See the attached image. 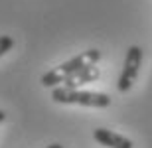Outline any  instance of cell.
I'll return each mask as SVG.
<instances>
[{
	"label": "cell",
	"instance_id": "4",
	"mask_svg": "<svg viewBox=\"0 0 152 148\" xmlns=\"http://www.w3.org/2000/svg\"><path fill=\"white\" fill-rule=\"evenodd\" d=\"M93 138L101 146L107 148H132V140L123 134H117V132L109 131V128H95L93 131Z\"/></svg>",
	"mask_w": 152,
	"mask_h": 148
},
{
	"label": "cell",
	"instance_id": "7",
	"mask_svg": "<svg viewBox=\"0 0 152 148\" xmlns=\"http://www.w3.org/2000/svg\"><path fill=\"white\" fill-rule=\"evenodd\" d=\"M4 120H6V113L0 109V122H4Z\"/></svg>",
	"mask_w": 152,
	"mask_h": 148
},
{
	"label": "cell",
	"instance_id": "8",
	"mask_svg": "<svg viewBox=\"0 0 152 148\" xmlns=\"http://www.w3.org/2000/svg\"><path fill=\"white\" fill-rule=\"evenodd\" d=\"M45 148H63L61 144H57V142H53V144H50V146H45Z\"/></svg>",
	"mask_w": 152,
	"mask_h": 148
},
{
	"label": "cell",
	"instance_id": "1",
	"mask_svg": "<svg viewBox=\"0 0 152 148\" xmlns=\"http://www.w3.org/2000/svg\"><path fill=\"white\" fill-rule=\"evenodd\" d=\"M99 59H101V51L95 50V47H91V50H87V51H81L79 55L71 57L69 61L59 63L57 67H53V69H50L48 73H44L42 79H39V83H42L44 87L56 89L59 83H63L65 79H69L71 75L79 73L81 69L91 67V65H97Z\"/></svg>",
	"mask_w": 152,
	"mask_h": 148
},
{
	"label": "cell",
	"instance_id": "3",
	"mask_svg": "<svg viewBox=\"0 0 152 148\" xmlns=\"http://www.w3.org/2000/svg\"><path fill=\"white\" fill-rule=\"evenodd\" d=\"M140 63H142V50L138 46H130L126 50L123 71H121V77L117 81L118 93H129L132 89L136 77H138V71H140Z\"/></svg>",
	"mask_w": 152,
	"mask_h": 148
},
{
	"label": "cell",
	"instance_id": "2",
	"mask_svg": "<svg viewBox=\"0 0 152 148\" xmlns=\"http://www.w3.org/2000/svg\"><path fill=\"white\" fill-rule=\"evenodd\" d=\"M51 99L59 105H81V107H95V109H107L111 105V97L107 93L81 91V89H67V87L51 89Z\"/></svg>",
	"mask_w": 152,
	"mask_h": 148
},
{
	"label": "cell",
	"instance_id": "6",
	"mask_svg": "<svg viewBox=\"0 0 152 148\" xmlns=\"http://www.w3.org/2000/svg\"><path fill=\"white\" fill-rule=\"evenodd\" d=\"M12 47H14V38L12 36H0V57L8 53Z\"/></svg>",
	"mask_w": 152,
	"mask_h": 148
},
{
	"label": "cell",
	"instance_id": "5",
	"mask_svg": "<svg viewBox=\"0 0 152 148\" xmlns=\"http://www.w3.org/2000/svg\"><path fill=\"white\" fill-rule=\"evenodd\" d=\"M99 77H101L99 67H97V65H91V67H85V69H81L79 73L71 75L69 79H65L63 81V87H67V89H81L83 85L93 83V81H97Z\"/></svg>",
	"mask_w": 152,
	"mask_h": 148
}]
</instances>
